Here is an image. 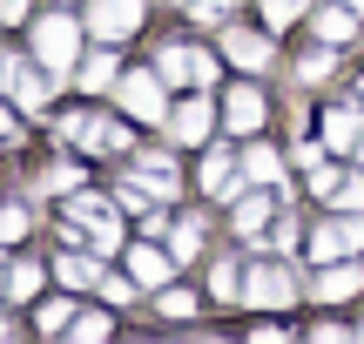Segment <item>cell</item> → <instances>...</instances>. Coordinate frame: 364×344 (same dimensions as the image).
<instances>
[{"label":"cell","instance_id":"obj_1","mask_svg":"<svg viewBox=\"0 0 364 344\" xmlns=\"http://www.w3.org/2000/svg\"><path fill=\"white\" fill-rule=\"evenodd\" d=\"M34 54H41V68H48V75H68V68H75V54H81V21L48 14V21L34 27Z\"/></svg>","mask_w":364,"mask_h":344},{"label":"cell","instance_id":"obj_2","mask_svg":"<svg viewBox=\"0 0 364 344\" xmlns=\"http://www.w3.org/2000/svg\"><path fill=\"white\" fill-rule=\"evenodd\" d=\"M358 250H364V223H358V210H338L331 223L311 230V257H317V264H338V257H358Z\"/></svg>","mask_w":364,"mask_h":344},{"label":"cell","instance_id":"obj_3","mask_svg":"<svg viewBox=\"0 0 364 344\" xmlns=\"http://www.w3.org/2000/svg\"><path fill=\"white\" fill-rule=\"evenodd\" d=\"M290 297H297V277H290L284 264H263V270H250V284H243V304H257V311H284Z\"/></svg>","mask_w":364,"mask_h":344},{"label":"cell","instance_id":"obj_4","mask_svg":"<svg viewBox=\"0 0 364 344\" xmlns=\"http://www.w3.org/2000/svg\"><path fill=\"white\" fill-rule=\"evenodd\" d=\"M88 27L102 41H129L142 27V0H88Z\"/></svg>","mask_w":364,"mask_h":344},{"label":"cell","instance_id":"obj_5","mask_svg":"<svg viewBox=\"0 0 364 344\" xmlns=\"http://www.w3.org/2000/svg\"><path fill=\"white\" fill-rule=\"evenodd\" d=\"M115 95H122V108H129V115H142V122H162V115H169V102H162V81H156V75H122Z\"/></svg>","mask_w":364,"mask_h":344},{"label":"cell","instance_id":"obj_6","mask_svg":"<svg viewBox=\"0 0 364 344\" xmlns=\"http://www.w3.org/2000/svg\"><path fill=\"white\" fill-rule=\"evenodd\" d=\"M61 135L75 149H122V142H129V129H115V122H102V115H68Z\"/></svg>","mask_w":364,"mask_h":344},{"label":"cell","instance_id":"obj_7","mask_svg":"<svg viewBox=\"0 0 364 344\" xmlns=\"http://www.w3.org/2000/svg\"><path fill=\"white\" fill-rule=\"evenodd\" d=\"M209 75H216V61H209V54H196V48H162V81L196 88V81H209Z\"/></svg>","mask_w":364,"mask_h":344},{"label":"cell","instance_id":"obj_8","mask_svg":"<svg viewBox=\"0 0 364 344\" xmlns=\"http://www.w3.org/2000/svg\"><path fill=\"white\" fill-rule=\"evenodd\" d=\"M364 291V270L351 264V257H338V264H324V277H317V297L324 304H344V297Z\"/></svg>","mask_w":364,"mask_h":344},{"label":"cell","instance_id":"obj_9","mask_svg":"<svg viewBox=\"0 0 364 344\" xmlns=\"http://www.w3.org/2000/svg\"><path fill=\"white\" fill-rule=\"evenodd\" d=\"M0 81H7V95H14L21 108H41V102H48V75H41V68H27V61L0 68Z\"/></svg>","mask_w":364,"mask_h":344},{"label":"cell","instance_id":"obj_10","mask_svg":"<svg viewBox=\"0 0 364 344\" xmlns=\"http://www.w3.org/2000/svg\"><path fill=\"white\" fill-rule=\"evenodd\" d=\"M203 189H209L216 203H236V196H243V169H236L230 156H209V162H203Z\"/></svg>","mask_w":364,"mask_h":344},{"label":"cell","instance_id":"obj_11","mask_svg":"<svg viewBox=\"0 0 364 344\" xmlns=\"http://www.w3.org/2000/svg\"><path fill=\"white\" fill-rule=\"evenodd\" d=\"M223 54H230L236 68H263V61H270V41L243 34V27H223Z\"/></svg>","mask_w":364,"mask_h":344},{"label":"cell","instance_id":"obj_12","mask_svg":"<svg viewBox=\"0 0 364 344\" xmlns=\"http://www.w3.org/2000/svg\"><path fill=\"white\" fill-rule=\"evenodd\" d=\"M223 115H230V129H257V122H263V95H257V88L243 81V88H230Z\"/></svg>","mask_w":364,"mask_h":344},{"label":"cell","instance_id":"obj_13","mask_svg":"<svg viewBox=\"0 0 364 344\" xmlns=\"http://www.w3.org/2000/svg\"><path fill=\"white\" fill-rule=\"evenodd\" d=\"M169 135H176V142H203V135H209V102H182L176 122H169Z\"/></svg>","mask_w":364,"mask_h":344},{"label":"cell","instance_id":"obj_14","mask_svg":"<svg viewBox=\"0 0 364 344\" xmlns=\"http://www.w3.org/2000/svg\"><path fill=\"white\" fill-rule=\"evenodd\" d=\"M243 176H250V183H270V189H277V203H284V162H277V149H250Z\"/></svg>","mask_w":364,"mask_h":344},{"label":"cell","instance_id":"obj_15","mask_svg":"<svg viewBox=\"0 0 364 344\" xmlns=\"http://www.w3.org/2000/svg\"><path fill=\"white\" fill-rule=\"evenodd\" d=\"M358 108H331V115H324V142L331 149H358Z\"/></svg>","mask_w":364,"mask_h":344},{"label":"cell","instance_id":"obj_16","mask_svg":"<svg viewBox=\"0 0 364 344\" xmlns=\"http://www.w3.org/2000/svg\"><path fill=\"white\" fill-rule=\"evenodd\" d=\"M115 81H122L115 54H88V61H81V88H95V95H102V88H115Z\"/></svg>","mask_w":364,"mask_h":344},{"label":"cell","instance_id":"obj_17","mask_svg":"<svg viewBox=\"0 0 364 344\" xmlns=\"http://www.w3.org/2000/svg\"><path fill=\"white\" fill-rule=\"evenodd\" d=\"M209 297H216V304H243V270L216 264V270H209Z\"/></svg>","mask_w":364,"mask_h":344},{"label":"cell","instance_id":"obj_18","mask_svg":"<svg viewBox=\"0 0 364 344\" xmlns=\"http://www.w3.org/2000/svg\"><path fill=\"white\" fill-rule=\"evenodd\" d=\"M317 41H324V48H344V41H351V14L324 7V14H317Z\"/></svg>","mask_w":364,"mask_h":344},{"label":"cell","instance_id":"obj_19","mask_svg":"<svg viewBox=\"0 0 364 344\" xmlns=\"http://www.w3.org/2000/svg\"><path fill=\"white\" fill-rule=\"evenodd\" d=\"M169 270H176V257H162V250H135V277H142V284H169Z\"/></svg>","mask_w":364,"mask_h":344},{"label":"cell","instance_id":"obj_20","mask_svg":"<svg viewBox=\"0 0 364 344\" xmlns=\"http://www.w3.org/2000/svg\"><path fill=\"white\" fill-rule=\"evenodd\" d=\"M331 210H364V176H351V169L338 176V189H331Z\"/></svg>","mask_w":364,"mask_h":344},{"label":"cell","instance_id":"obj_21","mask_svg":"<svg viewBox=\"0 0 364 344\" xmlns=\"http://www.w3.org/2000/svg\"><path fill=\"white\" fill-rule=\"evenodd\" d=\"M263 223H270V196H250V203H236V230H243V237H250V230H263Z\"/></svg>","mask_w":364,"mask_h":344},{"label":"cell","instance_id":"obj_22","mask_svg":"<svg viewBox=\"0 0 364 344\" xmlns=\"http://www.w3.org/2000/svg\"><path fill=\"white\" fill-rule=\"evenodd\" d=\"M41 291V270L34 264H14V277H7V297H34Z\"/></svg>","mask_w":364,"mask_h":344},{"label":"cell","instance_id":"obj_23","mask_svg":"<svg viewBox=\"0 0 364 344\" xmlns=\"http://www.w3.org/2000/svg\"><path fill=\"white\" fill-rule=\"evenodd\" d=\"M196 250H203V223H182V230H176V250H169V257L182 264V257H196Z\"/></svg>","mask_w":364,"mask_h":344},{"label":"cell","instance_id":"obj_24","mask_svg":"<svg viewBox=\"0 0 364 344\" xmlns=\"http://www.w3.org/2000/svg\"><path fill=\"white\" fill-rule=\"evenodd\" d=\"M304 7H311V0H263V14H270V27H284V21H297Z\"/></svg>","mask_w":364,"mask_h":344},{"label":"cell","instance_id":"obj_25","mask_svg":"<svg viewBox=\"0 0 364 344\" xmlns=\"http://www.w3.org/2000/svg\"><path fill=\"white\" fill-rule=\"evenodd\" d=\"M21 230H27V210H21V203H7V210H0V243H14Z\"/></svg>","mask_w":364,"mask_h":344},{"label":"cell","instance_id":"obj_26","mask_svg":"<svg viewBox=\"0 0 364 344\" xmlns=\"http://www.w3.org/2000/svg\"><path fill=\"white\" fill-rule=\"evenodd\" d=\"M61 284H95V264L88 257H61Z\"/></svg>","mask_w":364,"mask_h":344},{"label":"cell","instance_id":"obj_27","mask_svg":"<svg viewBox=\"0 0 364 344\" xmlns=\"http://www.w3.org/2000/svg\"><path fill=\"white\" fill-rule=\"evenodd\" d=\"M68 318H75L68 297H61V304H41V331H68Z\"/></svg>","mask_w":364,"mask_h":344},{"label":"cell","instance_id":"obj_28","mask_svg":"<svg viewBox=\"0 0 364 344\" xmlns=\"http://www.w3.org/2000/svg\"><path fill=\"white\" fill-rule=\"evenodd\" d=\"M68 331H75L81 344H95V338H102V331H108V318H68Z\"/></svg>","mask_w":364,"mask_h":344},{"label":"cell","instance_id":"obj_29","mask_svg":"<svg viewBox=\"0 0 364 344\" xmlns=\"http://www.w3.org/2000/svg\"><path fill=\"white\" fill-rule=\"evenodd\" d=\"M189 14H196V21H209V27H216L223 14H230V0H189Z\"/></svg>","mask_w":364,"mask_h":344},{"label":"cell","instance_id":"obj_30","mask_svg":"<svg viewBox=\"0 0 364 344\" xmlns=\"http://www.w3.org/2000/svg\"><path fill=\"white\" fill-rule=\"evenodd\" d=\"M48 189H54V196H75V189H81V169H54Z\"/></svg>","mask_w":364,"mask_h":344},{"label":"cell","instance_id":"obj_31","mask_svg":"<svg viewBox=\"0 0 364 344\" xmlns=\"http://www.w3.org/2000/svg\"><path fill=\"white\" fill-rule=\"evenodd\" d=\"M102 297H108V304H129L135 291H129V277H102Z\"/></svg>","mask_w":364,"mask_h":344},{"label":"cell","instance_id":"obj_32","mask_svg":"<svg viewBox=\"0 0 364 344\" xmlns=\"http://www.w3.org/2000/svg\"><path fill=\"white\" fill-rule=\"evenodd\" d=\"M0 142H7V149L21 142V129H14V115H7V108H0Z\"/></svg>","mask_w":364,"mask_h":344},{"label":"cell","instance_id":"obj_33","mask_svg":"<svg viewBox=\"0 0 364 344\" xmlns=\"http://www.w3.org/2000/svg\"><path fill=\"white\" fill-rule=\"evenodd\" d=\"M27 14V0H0V21H21Z\"/></svg>","mask_w":364,"mask_h":344},{"label":"cell","instance_id":"obj_34","mask_svg":"<svg viewBox=\"0 0 364 344\" xmlns=\"http://www.w3.org/2000/svg\"><path fill=\"white\" fill-rule=\"evenodd\" d=\"M358 169H364V135H358Z\"/></svg>","mask_w":364,"mask_h":344},{"label":"cell","instance_id":"obj_35","mask_svg":"<svg viewBox=\"0 0 364 344\" xmlns=\"http://www.w3.org/2000/svg\"><path fill=\"white\" fill-rule=\"evenodd\" d=\"M0 297H7V277H0Z\"/></svg>","mask_w":364,"mask_h":344},{"label":"cell","instance_id":"obj_36","mask_svg":"<svg viewBox=\"0 0 364 344\" xmlns=\"http://www.w3.org/2000/svg\"><path fill=\"white\" fill-rule=\"evenodd\" d=\"M182 7H189V0H182Z\"/></svg>","mask_w":364,"mask_h":344}]
</instances>
